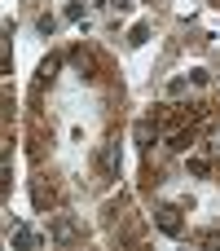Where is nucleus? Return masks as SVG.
<instances>
[{"mask_svg":"<svg viewBox=\"0 0 220 251\" xmlns=\"http://www.w3.org/2000/svg\"><path fill=\"white\" fill-rule=\"evenodd\" d=\"M154 225H159L163 234H181V221H176V207H163V212L154 216Z\"/></svg>","mask_w":220,"mask_h":251,"instance_id":"nucleus-1","label":"nucleus"},{"mask_svg":"<svg viewBox=\"0 0 220 251\" xmlns=\"http://www.w3.org/2000/svg\"><path fill=\"white\" fill-rule=\"evenodd\" d=\"M154 137H159V132H154V124H150V119H141V124H137V146H154Z\"/></svg>","mask_w":220,"mask_h":251,"instance_id":"nucleus-2","label":"nucleus"},{"mask_svg":"<svg viewBox=\"0 0 220 251\" xmlns=\"http://www.w3.org/2000/svg\"><path fill=\"white\" fill-rule=\"evenodd\" d=\"M75 66H79V75H84V79H93V53H84V49H79V53H75Z\"/></svg>","mask_w":220,"mask_h":251,"instance_id":"nucleus-3","label":"nucleus"},{"mask_svg":"<svg viewBox=\"0 0 220 251\" xmlns=\"http://www.w3.org/2000/svg\"><path fill=\"white\" fill-rule=\"evenodd\" d=\"M146 35H150V26H146V22H137V26L128 31V44L137 49V44H146Z\"/></svg>","mask_w":220,"mask_h":251,"instance_id":"nucleus-4","label":"nucleus"},{"mask_svg":"<svg viewBox=\"0 0 220 251\" xmlns=\"http://www.w3.org/2000/svg\"><path fill=\"white\" fill-rule=\"evenodd\" d=\"M53 71H57V57H49V62L40 66V84H49V79H53Z\"/></svg>","mask_w":220,"mask_h":251,"instance_id":"nucleus-5","label":"nucleus"},{"mask_svg":"<svg viewBox=\"0 0 220 251\" xmlns=\"http://www.w3.org/2000/svg\"><path fill=\"white\" fill-rule=\"evenodd\" d=\"M190 141H194V132H176L172 137V150H190Z\"/></svg>","mask_w":220,"mask_h":251,"instance_id":"nucleus-6","label":"nucleus"}]
</instances>
